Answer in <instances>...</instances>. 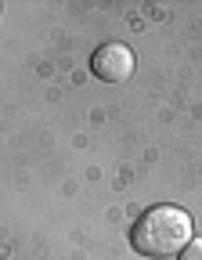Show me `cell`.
<instances>
[{"instance_id": "1", "label": "cell", "mask_w": 202, "mask_h": 260, "mask_svg": "<svg viewBox=\"0 0 202 260\" xmlns=\"http://www.w3.org/2000/svg\"><path fill=\"white\" fill-rule=\"evenodd\" d=\"M130 242L145 256H181V249L191 242V217L177 206H152L145 217H138L130 232Z\"/></svg>"}, {"instance_id": "2", "label": "cell", "mask_w": 202, "mask_h": 260, "mask_svg": "<svg viewBox=\"0 0 202 260\" xmlns=\"http://www.w3.org/2000/svg\"><path fill=\"white\" fill-rule=\"evenodd\" d=\"M90 73L105 83H123L133 73V51L126 44H101L90 54Z\"/></svg>"}, {"instance_id": "3", "label": "cell", "mask_w": 202, "mask_h": 260, "mask_svg": "<svg viewBox=\"0 0 202 260\" xmlns=\"http://www.w3.org/2000/svg\"><path fill=\"white\" fill-rule=\"evenodd\" d=\"M177 260H202V239H191L184 249H181V256Z\"/></svg>"}]
</instances>
